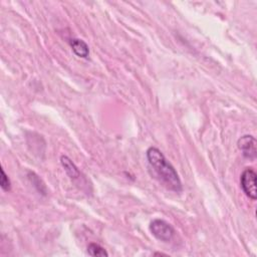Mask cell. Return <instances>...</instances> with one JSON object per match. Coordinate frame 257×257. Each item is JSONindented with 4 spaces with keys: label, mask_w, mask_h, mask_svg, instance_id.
<instances>
[{
    "label": "cell",
    "mask_w": 257,
    "mask_h": 257,
    "mask_svg": "<svg viewBox=\"0 0 257 257\" xmlns=\"http://www.w3.org/2000/svg\"><path fill=\"white\" fill-rule=\"evenodd\" d=\"M146 156L150 167L153 169L160 183L168 190L176 193L182 192L183 186L181 179L163 153L156 147H150L146 152Z\"/></svg>",
    "instance_id": "6da1fadb"
},
{
    "label": "cell",
    "mask_w": 257,
    "mask_h": 257,
    "mask_svg": "<svg viewBox=\"0 0 257 257\" xmlns=\"http://www.w3.org/2000/svg\"><path fill=\"white\" fill-rule=\"evenodd\" d=\"M149 228L153 236L163 242H170L176 233L173 226L163 219H154Z\"/></svg>",
    "instance_id": "7a4b0ae2"
},
{
    "label": "cell",
    "mask_w": 257,
    "mask_h": 257,
    "mask_svg": "<svg viewBox=\"0 0 257 257\" xmlns=\"http://www.w3.org/2000/svg\"><path fill=\"white\" fill-rule=\"evenodd\" d=\"M256 178L257 175L252 168H246L240 177L241 188L245 195L251 200H256L257 198V188H256Z\"/></svg>",
    "instance_id": "3957f363"
},
{
    "label": "cell",
    "mask_w": 257,
    "mask_h": 257,
    "mask_svg": "<svg viewBox=\"0 0 257 257\" xmlns=\"http://www.w3.org/2000/svg\"><path fill=\"white\" fill-rule=\"evenodd\" d=\"M238 148L242 151V154L245 158L249 160H255L257 156V149H256V139L251 135H245L241 137L237 142Z\"/></svg>",
    "instance_id": "277c9868"
},
{
    "label": "cell",
    "mask_w": 257,
    "mask_h": 257,
    "mask_svg": "<svg viewBox=\"0 0 257 257\" xmlns=\"http://www.w3.org/2000/svg\"><path fill=\"white\" fill-rule=\"evenodd\" d=\"M60 164L63 167L64 171L66 172L67 176L73 181L77 182V181H80L81 178H84V177H82V173L79 170V168L75 165V163L67 156L60 157Z\"/></svg>",
    "instance_id": "5b68a950"
},
{
    "label": "cell",
    "mask_w": 257,
    "mask_h": 257,
    "mask_svg": "<svg viewBox=\"0 0 257 257\" xmlns=\"http://www.w3.org/2000/svg\"><path fill=\"white\" fill-rule=\"evenodd\" d=\"M71 48L76 56L82 58H87L89 56V48L86 42L80 38H73L69 41Z\"/></svg>",
    "instance_id": "8992f818"
},
{
    "label": "cell",
    "mask_w": 257,
    "mask_h": 257,
    "mask_svg": "<svg viewBox=\"0 0 257 257\" xmlns=\"http://www.w3.org/2000/svg\"><path fill=\"white\" fill-rule=\"evenodd\" d=\"M87 253L90 256L93 257H107L109 256V253L107 252V250L101 246L98 243L95 242H91L87 245Z\"/></svg>",
    "instance_id": "52a82bcc"
},
{
    "label": "cell",
    "mask_w": 257,
    "mask_h": 257,
    "mask_svg": "<svg viewBox=\"0 0 257 257\" xmlns=\"http://www.w3.org/2000/svg\"><path fill=\"white\" fill-rule=\"evenodd\" d=\"M29 178L31 180L32 184L36 187L37 190H38L40 193H42V194H44V195L46 194V188H45L44 184L41 182V180L38 178V176H37L35 173L30 172L29 175Z\"/></svg>",
    "instance_id": "ba28073f"
},
{
    "label": "cell",
    "mask_w": 257,
    "mask_h": 257,
    "mask_svg": "<svg viewBox=\"0 0 257 257\" xmlns=\"http://www.w3.org/2000/svg\"><path fill=\"white\" fill-rule=\"evenodd\" d=\"M0 185H1V188L3 191L5 192H9L11 189V183L10 180L8 178V176L6 175V173L4 172L3 169H1V177H0Z\"/></svg>",
    "instance_id": "9c48e42d"
},
{
    "label": "cell",
    "mask_w": 257,
    "mask_h": 257,
    "mask_svg": "<svg viewBox=\"0 0 257 257\" xmlns=\"http://www.w3.org/2000/svg\"><path fill=\"white\" fill-rule=\"evenodd\" d=\"M154 255H162V256H166V254H164V253H159V252H156Z\"/></svg>",
    "instance_id": "30bf717a"
}]
</instances>
